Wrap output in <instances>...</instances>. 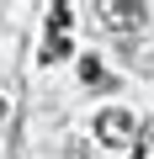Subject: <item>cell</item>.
Masks as SVG:
<instances>
[{
  "mask_svg": "<svg viewBox=\"0 0 154 159\" xmlns=\"http://www.w3.org/2000/svg\"><path fill=\"white\" fill-rule=\"evenodd\" d=\"M96 133H101V143H128V138H133V117H128V111H106V117L96 122Z\"/></svg>",
  "mask_w": 154,
  "mask_h": 159,
  "instance_id": "6da1fadb",
  "label": "cell"
},
{
  "mask_svg": "<svg viewBox=\"0 0 154 159\" xmlns=\"http://www.w3.org/2000/svg\"><path fill=\"white\" fill-rule=\"evenodd\" d=\"M0 117H6V101H0Z\"/></svg>",
  "mask_w": 154,
  "mask_h": 159,
  "instance_id": "277c9868",
  "label": "cell"
},
{
  "mask_svg": "<svg viewBox=\"0 0 154 159\" xmlns=\"http://www.w3.org/2000/svg\"><path fill=\"white\" fill-rule=\"evenodd\" d=\"M106 16H112V27H138L149 11L143 6H106Z\"/></svg>",
  "mask_w": 154,
  "mask_h": 159,
  "instance_id": "7a4b0ae2",
  "label": "cell"
},
{
  "mask_svg": "<svg viewBox=\"0 0 154 159\" xmlns=\"http://www.w3.org/2000/svg\"><path fill=\"white\" fill-rule=\"evenodd\" d=\"M80 74H85V80H91V85H112V80H106V74H101V64H96V58H85V64H80Z\"/></svg>",
  "mask_w": 154,
  "mask_h": 159,
  "instance_id": "3957f363",
  "label": "cell"
}]
</instances>
